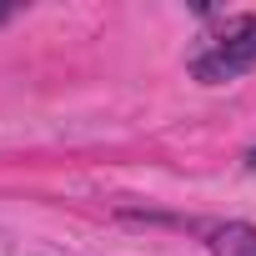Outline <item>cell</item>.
Returning a JSON list of instances; mask_svg holds the SVG:
<instances>
[{
	"mask_svg": "<svg viewBox=\"0 0 256 256\" xmlns=\"http://www.w3.org/2000/svg\"><path fill=\"white\" fill-rule=\"evenodd\" d=\"M256 70V16H236L226 20L216 36H206V46L191 56V76L201 86H221Z\"/></svg>",
	"mask_w": 256,
	"mask_h": 256,
	"instance_id": "obj_1",
	"label": "cell"
},
{
	"mask_svg": "<svg viewBox=\"0 0 256 256\" xmlns=\"http://www.w3.org/2000/svg\"><path fill=\"white\" fill-rule=\"evenodd\" d=\"M211 256H256V226L226 221L211 231Z\"/></svg>",
	"mask_w": 256,
	"mask_h": 256,
	"instance_id": "obj_2",
	"label": "cell"
}]
</instances>
